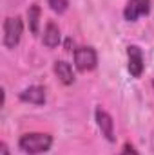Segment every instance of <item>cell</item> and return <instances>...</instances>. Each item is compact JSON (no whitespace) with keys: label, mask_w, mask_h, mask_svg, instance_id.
I'll use <instances>...</instances> for the list:
<instances>
[{"label":"cell","mask_w":154,"mask_h":155,"mask_svg":"<svg viewBox=\"0 0 154 155\" xmlns=\"http://www.w3.org/2000/svg\"><path fill=\"white\" fill-rule=\"evenodd\" d=\"M53 146V135L44 134V132H31V134H24L18 139V148L24 153L29 155H40L49 152Z\"/></svg>","instance_id":"obj_1"},{"label":"cell","mask_w":154,"mask_h":155,"mask_svg":"<svg viewBox=\"0 0 154 155\" xmlns=\"http://www.w3.org/2000/svg\"><path fill=\"white\" fill-rule=\"evenodd\" d=\"M22 33H24V22L20 16H9L4 20V47L7 49H15L20 38H22Z\"/></svg>","instance_id":"obj_2"},{"label":"cell","mask_w":154,"mask_h":155,"mask_svg":"<svg viewBox=\"0 0 154 155\" xmlns=\"http://www.w3.org/2000/svg\"><path fill=\"white\" fill-rule=\"evenodd\" d=\"M98 65V54L93 47L83 45L75 49V67L80 72H91Z\"/></svg>","instance_id":"obj_3"},{"label":"cell","mask_w":154,"mask_h":155,"mask_svg":"<svg viewBox=\"0 0 154 155\" xmlns=\"http://www.w3.org/2000/svg\"><path fill=\"white\" fill-rule=\"evenodd\" d=\"M127 69L132 78H140L145 69V60L143 52L138 45H129L127 47Z\"/></svg>","instance_id":"obj_4"},{"label":"cell","mask_w":154,"mask_h":155,"mask_svg":"<svg viewBox=\"0 0 154 155\" xmlns=\"http://www.w3.org/2000/svg\"><path fill=\"white\" fill-rule=\"evenodd\" d=\"M151 11V0H127L123 9V18L127 22H136L140 16L149 15Z\"/></svg>","instance_id":"obj_5"},{"label":"cell","mask_w":154,"mask_h":155,"mask_svg":"<svg viewBox=\"0 0 154 155\" xmlns=\"http://www.w3.org/2000/svg\"><path fill=\"white\" fill-rule=\"evenodd\" d=\"M96 124L102 132V135L109 141V143H114L116 141V135H114V121L109 112H105L103 108H96Z\"/></svg>","instance_id":"obj_6"},{"label":"cell","mask_w":154,"mask_h":155,"mask_svg":"<svg viewBox=\"0 0 154 155\" xmlns=\"http://www.w3.org/2000/svg\"><path fill=\"white\" fill-rule=\"evenodd\" d=\"M47 99V92H45V87L42 85H31L27 88H24L20 92V101L24 103H31V105H44Z\"/></svg>","instance_id":"obj_7"},{"label":"cell","mask_w":154,"mask_h":155,"mask_svg":"<svg viewBox=\"0 0 154 155\" xmlns=\"http://www.w3.org/2000/svg\"><path fill=\"white\" fill-rule=\"evenodd\" d=\"M53 71L54 74L58 76V79L64 83V85H73L75 83V72H73V67L71 63H67L65 60H56L54 65H53Z\"/></svg>","instance_id":"obj_8"},{"label":"cell","mask_w":154,"mask_h":155,"mask_svg":"<svg viewBox=\"0 0 154 155\" xmlns=\"http://www.w3.org/2000/svg\"><path fill=\"white\" fill-rule=\"evenodd\" d=\"M60 40H62L60 27H58L54 22H47V25H45V29H44V36H42L44 45L49 47V49H54V47H58Z\"/></svg>","instance_id":"obj_9"},{"label":"cell","mask_w":154,"mask_h":155,"mask_svg":"<svg viewBox=\"0 0 154 155\" xmlns=\"http://www.w3.org/2000/svg\"><path fill=\"white\" fill-rule=\"evenodd\" d=\"M40 5L38 4H33L29 9H27V25H29V31L33 35H38V29H40Z\"/></svg>","instance_id":"obj_10"},{"label":"cell","mask_w":154,"mask_h":155,"mask_svg":"<svg viewBox=\"0 0 154 155\" xmlns=\"http://www.w3.org/2000/svg\"><path fill=\"white\" fill-rule=\"evenodd\" d=\"M47 4H49V7H51L54 13H58V15L65 13L67 7H69V0H47Z\"/></svg>","instance_id":"obj_11"},{"label":"cell","mask_w":154,"mask_h":155,"mask_svg":"<svg viewBox=\"0 0 154 155\" xmlns=\"http://www.w3.org/2000/svg\"><path fill=\"white\" fill-rule=\"evenodd\" d=\"M120 155H140V153H138V150L134 148V144L125 143V144H123V150H121V153Z\"/></svg>","instance_id":"obj_12"},{"label":"cell","mask_w":154,"mask_h":155,"mask_svg":"<svg viewBox=\"0 0 154 155\" xmlns=\"http://www.w3.org/2000/svg\"><path fill=\"white\" fill-rule=\"evenodd\" d=\"M0 153H2V155H9V148H7V144H5V143H2V144H0Z\"/></svg>","instance_id":"obj_13"},{"label":"cell","mask_w":154,"mask_h":155,"mask_svg":"<svg viewBox=\"0 0 154 155\" xmlns=\"http://www.w3.org/2000/svg\"><path fill=\"white\" fill-rule=\"evenodd\" d=\"M73 45H75V41H73L71 38H67V40H65V51H73V49H71Z\"/></svg>","instance_id":"obj_14"},{"label":"cell","mask_w":154,"mask_h":155,"mask_svg":"<svg viewBox=\"0 0 154 155\" xmlns=\"http://www.w3.org/2000/svg\"><path fill=\"white\" fill-rule=\"evenodd\" d=\"M152 87H154V81H152Z\"/></svg>","instance_id":"obj_15"}]
</instances>
